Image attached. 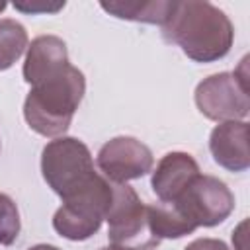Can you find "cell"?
Listing matches in <instances>:
<instances>
[{
  "instance_id": "6da1fadb",
  "label": "cell",
  "mask_w": 250,
  "mask_h": 250,
  "mask_svg": "<svg viewBox=\"0 0 250 250\" xmlns=\"http://www.w3.org/2000/svg\"><path fill=\"white\" fill-rule=\"evenodd\" d=\"M162 35L195 62H215L229 55L234 27L229 16L211 2H174L172 14L162 25Z\"/></svg>"
},
{
  "instance_id": "7a4b0ae2",
  "label": "cell",
  "mask_w": 250,
  "mask_h": 250,
  "mask_svg": "<svg viewBox=\"0 0 250 250\" xmlns=\"http://www.w3.org/2000/svg\"><path fill=\"white\" fill-rule=\"evenodd\" d=\"M86 78L82 70L68 64L59 74L31 86L23 102V117L43 137H64L84 98Z\"/></svg>"
},
{
  "instance_id": "3957f363",
  "label": "cell",
  "mask_w": 250,
  "mask_h": 250,
  "mask_svg": "<svg viewBox=\"0 0 250 250\" xmlns=\"http://www.w3.org/2000/svg\"><path fill=\"white\" fill-rule=\"evenodd\" d=\"M41 174L61 199L86 188L98 176L90 148L74 137H57L45 145L41 152Z\"/></svg>"
},
{
  "instance_id": "277c9868",
  "label": "cell",
  "mask_w": 250,
  "mask_h": 250,
  "mask_svg": "<svg viewBox=\"0 0 250 250\" xmlns=\"http://www.w3.org/2000/svg\"><path fill=\"white\" fill-rule=\"evenodd\" d=\"M111 193V182L98 174L86 188L62 199V205L53 215V229L62 238L74 242L88 240L105 221Z\"/></svg>"
},
{
  "instance_id": "5b68a950",
  "label": "cell",
  "mask_w": 250,
  "mask_h": 250,
  "mask_svg": "<svg viewBox=\"0 0 250 250\" xmlns=\"http://www.w3.org/2000/svg\"><path fill=\"white\" fill-rule=\"evenodd\" d=\"M246 57L234 72H219L201 80L195 88V105L211 121H244L250 111Z\"/></svg>"
},
{
  "instance_id": "8992f818",
  "label": "cell",
  "mask_w": 250,
  "mask_h": 250,
  "mask_svg": "<svg viewBox=\"0 0 250 250\" xmlns=\"http://www.w3.org/2000/svg\"><path fill=\"white\" fill-rule=\"evenodd\" d=\"M166 205H172L195 230L199 227H217L229 219L234 209V195L223 180L197 174L189 186Z\"/></svg>"
},
{
  "instance_id": "52a82bcc",
  "label": "cell",
  "mask_w": 250,
  "mask_h": 250,
  "mask_svg": "<svg viewBox=\"0 0 250 250\" xmlns=\"http://www.w3.org/2000/svg\"><path fill=\"white\" fill-rule=\"evenodd\" d=\"M111 203L105 215L107 238L113 246L131 250H150L158 246L146 223V205L127 184L111 182Z\"/></svg>"
},
{
  "instance_id": "ba28073f",
  "label": "cell",
  "mask_w": 250,
  "mask_h": 250,
  "mask_svg": "<svg viewBox=\"0 0 250 250\" xmlns=\"http://www.w3.org/2000/svg\"><path fill=\"white\" fill-rule=\"evenodd\" d=\"M96 164L104 178L113 184H127L146 176L154 166L152 150L135 137H113L109 139L96 156Z\"/></svg>"
},
{
  "instance_id": "9c48e42d",
  "label": "cell",
  "mask_w": 250,
  "mask_h": 250,
  "mask_svg": "<svg viewBox=\"0 0 250 250\" xmlns=\"http://www.w3.org/2000/svg\"><path fill=\"white\" fill-rule=\"evenodd\" d=\"M209 150L213 160L229 172H244L250 166L248 152V123L225 121L209 135Z\"/></svg>"
},
{
  "instance_id": "30bf717a",
  "label": "cell",
  "mask_w": 250,
  "mask_h": 250,
  "mask_svg": "<svg viewBox=\"0 0 250 250\" xmlns=\"http://www.w3.org/2000/svg\"><path fill=\"white\" fill-rule=\"evenodd\" d=\"M197 174L201 172L195 158L188 152L174 150L160 158L152 172L150 186L160 203H172Z\"/></svg>"
},
{
  "instance_id": "8fae6325",
  "label": "cell",
  "mask_w": 250,
  "mask_h": 250,
  "mask_svg": "<svg viewBox=\"0 0 250 250\" xmlns=\"http://www.w3.org/2000/svg\"><path fill=\"white\" fill-rule=\"evenodd\" d=\"M68 64L70 62H68L66 43L57 35H39L31 41V45H27V55L23 62V80L29 86H35L45 78L59 74Z\"/></svg>"
},
{
  "instance_id": "7c38bea8",
  "label": "cell",
  "mask_w": 250,
  "mask_h": 250,
  "mask_svg": "<svg viewBox=\"0 0 250 250\" xmlns=\"http://www.w3.org/2000/svg\"><path fill=\"white\" fill-rule=\"evenodd\" d=\"M100 6L109 16L119 20L164 25L168 16L172 14L174 0H125V2L113 0V2H102Z\"/></svg>"
},
{
  "instance_id": "4fadbf2b",
  "label": "cell",
  "mask_w": 250,
  "mask_h": 250,
  "mask_svg": "<svg viewBox=\"0 0 250 250\" xmlns=\"http://www.w3.org/2000/svg\"><path fill=\"white\" fill-rule=\"evenodd\" d=\"M146 223L152 238L158 244L164 238H182L193 232V229L186 223V219L172 205L166 203L146 205Z\"/></svg>"
},
{
  "instance_id": "5bb4252c",
  "label": "cell",
  "mask_w": 250,
  "mask_h": 250,
  "mask_svg": "<svg viewBox=\"0 0 250 250\" xmlns=\"http://www.w3.org/2000/svg\"><path fill=\"white\" fill-rule=\"evenodd\" d=\"M25 27L10 18L0 20V72L14 66L27 49Z\"/></svg>"
},
{
  "instance_id": "9a60e30c",
  "label": "cell",
  "mask_w": 250,
  "mask_h": 250,
  "mask_svg": "<svg viewBox=\"0 0 250 250\" xmlns=\"http://www.w3.org/2000/svg\"><path fill=\"white\" fill-rule=\"evenodd\" d=\"M21 223H20V211L16 201L0 193V246H10L18 240Z\"/></svg>"
},
{
  "instance_id": "2e32d148",
  "label": "cell",
  "mask_w": 250,
  "mask_h": 250,
  "mask_svg": "<svg viewBox=\"0 0 250 250\" xmlns=\"http://www.w3.org/2000/svg\"><path fill=\"white\" fill-rule=\"evenodd\" d=\"M14 8L25 14H57L64 8V2H43V0H21L14 2Z\"/></svg>"
},
{
  "instance_id": "e0dca14e",
  "label": "cell",
  "mask_w": 250,
  "mask_h": 250,
  "mask_svg": "<svg viewBox=\"0 0 250 250\" xmlns=\"http://www.w3.org/2000/svg\"><path fill=\"white\" fill-rule=\"evenodd\" d=\"M184 250H230V248L219 238H195Z\"/></svg>"
},
{
  "instance_id": "ac0fdd59",
  "label": "cell",
  "mask_w": 250,
  "mask_h": 250,
  "mask_svg": "<svg viewBox=\"0 0 250 250\" xmlns=\"http://www.w3.org/2000/svg\"><path fill=\"white\" fill-rule=\"evenodd\" d=\"M234 250H246V221H242L232 232Z\"/></svg>"
},
{
  "instance_id": "d6986e66",
  "label": "cell",
  "mask_w": 250,
  "mask_h": 250,
  "mask_svg": "<svg viewBox=\"0 0 250 250\" xmlns=\"http://www.w3.org/2000/svg\"><path fill=\"white\" fill-rule=\"evenodd\" d=\"M27 250H61V248H57V246H53V244H35V246L27 248Z\"/></svg>"
},
{
  "instance_id": "ffe728a7",
  "label": "cell",
  "mask_w": 250,
  "mask_h": 250,
  "mask_svg": "<svg viewBox=\"0 0 250 250\" xmlns=\"http://www.w3.org/2000/svg\"><path fill=\"white\" fill-rule=\"evenodd\" d=\"M100 250H131V248H121V246H105V248H100Z\"/></svg>"
},
{
  "instance_id": "44dd1931",
  "label": "cell",
  "mask_w": 250,
  "mask_h": 250,
  "mask_svg": "<svg viewBox=\"0 0 250 250\" xmlns=\"http://www.w3.org/2000/svg\"><path fill=\"white\" fill-rule=\"evenodd\" d=\"M6 6H8L6 2H0V12H4V10H6Z\"/></svg>"
}]
</instances>
